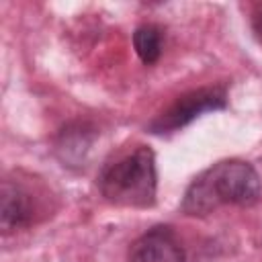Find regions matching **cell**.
I'll list each match as a JSON object with an SVG mask.
<instances>
[{
    "label": "cell",
    "mask_w": 262,
    "mask_h": 262,
    "mask_svg": "<svg viewBox=\"0 0 262 262\" xmlns=\"http://www.w3.org/2000/svg\"><path fill=\"white\" fill-rule=\"evenodd\" d=\"M100 194L119 207H151L156 203V156L147 145H137L102 164L96 178Z\"/></svg>",
    "instance_id": "7a4b0ae2"
},
{
    "label": "cell",
    "mask_w": 262,
    "mask_h": 262,
    "mask_svg": "<svg viewBox=\"0 0 262 262\" xmlns=\"http://www.w3.org/2000/svg\"><path fill=\"white\" fill-rule=\"evenodd\" d=\"M252 29L258 41L262 43V6H256V10L252 12Z\"/></svg>",
    "instance_id": "52a82bcc"
},
{
    "label": "cell",
    "mask_w": 262,
    "mask_h": 262,
    "mask_svg": "<svg viewBox=\"0 0 262 262\" xmlns=\"http://www.w3.org/2000/svg\"><path fill=\"white\" fill-rule=\"evenodd\" d=\"M162 41H164V33L154 23H145V25L137 27L135 33H133V47H135L139 59L145 66H151V63H156L160 59Z\"/></svg>",
    "instance_id": "8992f818"
},
{
    "label": "cell",
    "mask_w": 262,
    "mask_h": 262,
    "mask_svg": "<svg viewBox=\"0 0 262 262\" xmlns=\"http://www.w3.org/2000/svg\"><path fill=\"white\" fill-rule=\"evenodd\" d=\"M262 199V180L244 160H223L201 172L186 188L182 213L209 215L223 205L252 207Z\"/></svg>",
    "instance_id": "6da1fadb"
},
{
    "label": "cell",
    "mask_w": 262,
    "mask_h": 262,
    "mask_svg": "<svg viewBox=\"0 0 262 262\" xmlns=\"http://www.w3.org/2000/svg\"><path fill=\"white\" fill-rule=\"evenodd\" d=\"M225 104H227L225 86H205L184 92L149 123V131L160 135L178 131L188 123H192L203 113L225 108Z\"/></svg>",
    "instance_id": "3957f363"
},
{
    "label": "cell",
    "mask_w": 262,
    "mask_h": 262,
    "mask_svg": "<svg viewBox=\"0 0 262 262\" xmlns=\"http://www.w3.org/2000/svg\"><path fill=\"white\" fill-rule=\"evenodd\" d=\"M184 248L172 227L156 225L141 233L129 248L127 262H184Z\"/></svg>",
    "instance_id": "277c9868"
},
{
    "label": "cell",
    "mask_w": 262,
    "mask_h": 262,
    "mask_svg": "<svg viewBox=\"0 0 262 262\" xmlns=\"http://www.w3.org/2000/svg\"><path fill=\"white\" fill-rule=\"evenodd\" d=\"M37 215V201L20 182L4 180L0 199V225L4 233L29 227Z\"/></svg>",
    "instance_id": "5b68a950"
}]
</instances>
